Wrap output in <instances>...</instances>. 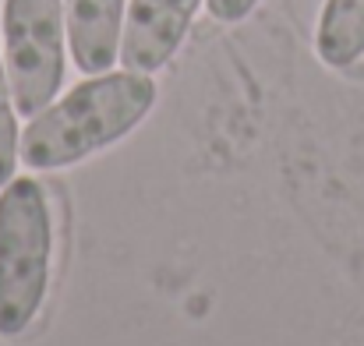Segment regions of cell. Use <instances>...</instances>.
<instances>
[{
    "mask_svg": "<svg viewBox=\"0 0 364 346\" xmlns=\"http://www.w3.org/2000/svg\"><path fill=\"white\" fill-rule=\"evenodd\" d=\"M156 82L141 71L85 75L60 99L28 117L21 163L28 170H64L127 138L156 107Z\"/></svg>",
    "mask_w": 364,
    "mask_h": 346,
    "instance_id": "1",
    "label": "cell"
},
{
    "mask_svg": "<svg viewBox=\"0 0 364 346\" xmlns=\"http://www.w3.org/2000/svg\"><path fill=\"white\" fill-rule=\"evenodd\" d=\"M53 220L36 177L0 188V340H18L39 315L50 286Z\"/></svg>",
    "mask_w": 364,
    "mask_h": 346,
    "instance_id": "2",
    "label": "cell"
},
{
    "mask_svg": "<svg viewBox=\"0 0 364 346\" xmlns=\"http://www.w3.org/2000/svg\"><path fill=\"white\" fill-rule=\"evenodd\" d=\"M4 67L21 117L50 107L68 71V21L64 0H4Z\"/></svg>",
    "mask_w": 364,
    "mask_h": 346,
    "instance_id": "3",
    "label": "cell"
},
{
    "mask_svg": "<svg viewBox=\"0 0 364 346\" xmlns=\"http://www.w3.org/2000/svg\"><path fill=\"white\" fill-rule=\"evenodd\" d=\"M202 0H127L121 67L156 75L181 50Z\"/></svg>",
    "mask_w": 364,
    "mask_h": 346,
    "instance_id": "4",
    "label": "cell"
},
{
    "mask_svg": "<svg viewBox=\"0 0 364 346\" xmlns=\"http://www.w3.org/2000/svg\"><path fill=\"white\" fill-rule=\"evenodd\" d=\"M127 0H64L68 50L82 75H103L121 60Z\"/></svg>",
    "mask_w": 364,
    "mask_h": 346,
    "instance_id": "5",
    "label": "cell"
},
{
    "mask_svg": "<svg viewBox=\"0 0 364 346\" xmlns=\"http://www.w3.org/2000/svg\"><path fill=\"white\" fill-rule=\"evenodd\" d=\"M315 53L326 67L343 71L364 57V0H326L315 28Z\"/></svg>",
    "mask_w": 364,
    "mask_h": 346,
    "instance_id": "6",
    "label": "cell"
},
{
    "mask_svg": "<svg viewBox=\"0 0 364 346\" xmlns=\"http://www.w3.org/2000/svg\"><path fill=\"white\" fill-rule=\"evenodd\" d=\"M18 163H21L18 107H14L11 82H7V67H4V53H0V188L18 177Z\"/></svg>",
    "mask_w": 364,
    "mask_h": 346,
    "instance_id": "7",
    "label": "cell"
},
{
    "mask_svg": "<svg viewBox=\"0 0 364 346\" xmlns=\"http://www.w3.org/2000/svg\"><path fill=\"white\" fill-rule=\"evenodd\" d=\"M205 7H209V14H213L216 21L237 25V21H244V18L258 7V0H205Z\"/></svg>",
    "mask_w": 364,
    "mask_h": 346,
    "instance_id": "8",
    "label": "cell"
}]
</instances>
